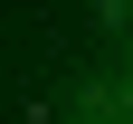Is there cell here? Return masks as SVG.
Listing matches in <instances>:
<instances>
[{"mask_svg":"<svg viewBox=\"0 0 133 124\" xmlns=\"http://www.w3.org/2000/svg\"><path fill=\"white\" fill-rule=\"evenodd\" d=\"M95 29H105V38H114V29H133V0H95Z\"/></svg>","mask_w":133,"mask_h":124,"instance_id":"obj_1","label":"cell"}]
</instances>
